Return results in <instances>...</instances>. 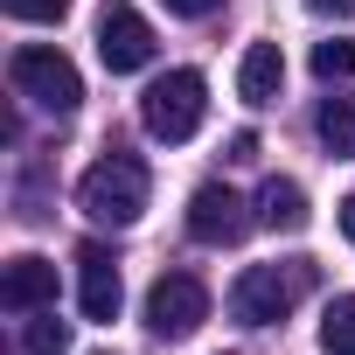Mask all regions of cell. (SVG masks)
Returning <instances> with one entry per match:
<instances>
[{
    "label": "cell",
    "instance_id": "1",
    "mask_svg": "<svg viewBox=\"0 0 355 355\" xmlns=\"http://www.w3.org/2000/svg\"><path fill=\"white\" fill-rule=\"evenodd\" d=\"M146 160L139 153H105L98 167H84V182H77V209L91 216V223H105V230H125V223H139V209H146Z\"/></svg>",
    "mask_w": 355,
    "mask_h": 355
},
{
    "label": "cell",
    "instance_id": "2",
    "mask_svg": "<svg viewBox=\"0 0 355 355\" xmlns=\"http://www.w3.org/2000/svg\"><path fill=\"white\" fill-rule=\"evenodd\" d=\"M306 286H313V265H306V258L251 265V272H237V286H230V320H237V327H279V320L306 300Z\"/></svg>",
    "mask_w": 355,
    "mask_h": 355
},
{
    "label": "cell",
    "instance_id": "3",
    "mask_svg": "<svg viewBox=\"0 0 355 355\" xmlns=\"http://www.w3.org/2000/svg\"><path fill=\"white\" fill-rule=\"evenodd\" d=\"M202 112H209V84H202V70H167V77H153L146 98H139L146 132L167 139V146H174V139H196Z\"/></svg>",
    "mask_w": 355,
    "mask_h": 355
},
{
    "label": "cell",
    "instance_id": "4",
    "mask_svg": "<svg viewBox=\"0 0 355 355\" xmlns=\"http://www.w3.org/2000/svg\"><path fill=\"white\" fill-rule=\"evenodd\" d=\"M8 77H15V91H21L28 105H42V112H56V119H70V112L84 105V77H77V63H70L63 49H49V42L15 49Z\"/></svg>",
    "mask_w": 355,
    "mask_h": 355
},
{
    "label": "cell",
    "instance_id": "5",
    "mask_svg": "<svg viewBox=\"0 0 355 355\" xmlns=\"http://www.w3.org/2000/svg\"><path fill=\"white\" fill-rule=\"evenodd\" d=\"M209 320V286L196 272H160L146 293V334L153 341H189Z\"/></svg>",
    "mask_w": 355,
    "mask_h": 355
},
{
    "label": "cell",
    "instance_id": "6",
    "mask_svg": "<svg viewBox=\"0 0 355 355\" xmlns=\"http://www.w3.org/2000/svg\"><path fill=\"white\" fill-rule=\"evenodd\" d=\"M98 56H105L112 77H132V70L153 63V28H146V15L132 8V0H112V8L98 15Z\"/></svg>",
    "mask_w": 355,
    "mask_h": 355
},
{
    "label": "cell",
    "instance_id": "7",
    "mask_svg": "<svg viewBox=\"0 0 355 355\" xmlns=\"http://www.w3.org/2000/svg\"><path fill=\"white\" fill-rule=\"evenodd\" d=\"M251 230V216H244V202L223 189V182H202L196 196H189V237L196 244H237Z\"/></svg>",
    "mask_w": 355,
    "mask_h": 355
},
{
    "label": "cell",
    "instance_id": "8",
    "mask_svg": "<svg viewBox=\"0 0 355 355\" xmlns=\"http://www.w3.org/2000/svg\"><path fill=\"white\" fill-rule=\"evenodd\" d=\"M119 300H125L119 258L105 244H84L77 251V306H84V320H119Z\"/></svg>",
    "mask_w": 355,
    "mask_h": 355
},
{
    "label": "cell",
    "instance_id": "9",
    "mask_svg": "<svg viewBox=\"0 0 355 355\" xmlns=\"http://www.w3.org/2000/svg\"><path fill=\"white\" fill-rule=\"evenodd\" d=\"M0 306H8V313H42V306H56V265H49V258H15L8 272H0Z\"/></svg>",
    "mask_w": 355,
    "mask_h": 355
},
{
    "label": "cell",
    "instance_id": "10",
    "mask_svg": "<svg viewBox=\"0 0 355 355\" xmlns=\"http://www.w3.org/2000/svg\"><path fill=\"white\" fill-rule=\"evenodd\" d=\"M279 84H286V56H279V42H251L244 63H237V98H244V105H272Z\"/></svg>",
    "mask_w": 355,
    "mask_h": 355
},
{
    "label": "cell",
    "instance_id": "11",
    "mask_svg": "<svg viewBox=\"0 0 355 355\" xmlns=\"http://www.w3.org/2000/svg\"><path fill=\"white\" fill-rule=\"evenodd\" d=\"M258 223L265 230H306V189L286 182V174H272L258 189Z\"/></svg>",
    "mask_w": 355,
    "mask_h": 355
},
{
    "label": "cell",
    "instance_id": "12",
    "mask_svg": "<svg viewBox=\"0 0 355 355\" xmlns=\"http://www.w3.org/2000/svg\"><path fill=\"white\" fill-rule=\"evenodd\" d=\"M313 132H320V146H327L334 160H355V98H320Z\"/></svg>",
    "mask_w": 355,
    "mask_h": 355
},
{
    "label": "cell",
    "instance_id": "13",
    "mask_svg": "<svg viewBox=\"0 0 355 355\" xmlns=\"http://www.w3.org/2000/svg\"><path fill=\"white\" fill-rule=\"evenodd\" d=\"M320 355H355V293L327 300V313H320Z\"/></svg>",
    "mask_w": 355,
    "mask_h": 355
},
{
    "label": "cell",
    "instance_id": "14",
    "mask_svg": "<svg viewBox=\"0 0 355 355\" xmlns=\"http://www.w3.org/2000/svg\"><path fill=\"white\" fill-rule=\"evenodd\" d=\"M21 348H28V355H70V320L35 313V320L21 327Z\"/></svg>",
    "mask_w": 355,
    "mask_h": 355
},
{
    "label": "cell",
    "instance_id": "15",
    "mask_svg": "<svg viewBox=\"0 0 355 355\" xmlns=\"http://www.w3.org/2000/svg\"><path fill=\"white\" fill-rule=\"evenodd\" d=\"M313 77H320V84L355 77V42H313Z\"/></svg>",
    "mask_w": 355,
    "mask_h": 355
},
{
    "label": "cell",
    "instance_id": "16",
    "mask_svg": "<svg viewBox=\"0 0 355 355\" xmlns=\"http://www.w3.org/2000/svg\"><path fill=\"white\" fill-rule=\"evenodd\" d=\"M8 15H15V21H63L70 0H8Z\"/></svg>",
    "mask_w": 355,
    "mask_h": 355
},
{
    "label": "cell",
    "instance_id": "17",
    "mask_svg": "<svg viewBox=\"0 0 355 355\" xmlns=\"http://www.w3.org/2000/svg\"><path fill=\"white\" fill-rule=\"evenodd\" d=\"M160 8H167V15H182V21H202V15L223 8V0H160Z\"/></svg>",
    "mask_w": 355,
    "mask_h": 355
},
{
    "label": "cell",
    "instance_id": "18",
    "mask_svg": "<svg viewBox=\"0 0 355 355\" xmlns=\"http://www.w3.org/2000/svg\"><path fill=\"white\" fill-rule=\"evenodd\" d=\"M230 160H258V132H230Z\"/></svg>",
    "mask_w": 355,
    "mask_h": 355
},
{
    "label": "cell",
    "instance_id": "19",
    "mask_svg": "<svg viewBox=\"0 0 355 355\" xmlns=\"http://www.w3.org/2000/svg\"><path fill=\"white\" fill-rule=\"evenodd\" d=\"M313 15H355V0H306Z\"/></svg>",
    "mask_w": 355,
    "mask_h": 355
},
{
    "label": "cell",
    "instance_id": "20",
    "mask_svg": "<svg viewBox=\"0 0 355 355\" xmlns=\"http://www.w3.org/2000/svg\"><path fill=\"white\" fill-rule=\"evenodd\" d=\"M341 237L355 244V189H348V202H341Z\"/></svg>",
    "mask_w": 355,
    "mask_h": 355
}]
</instances>
